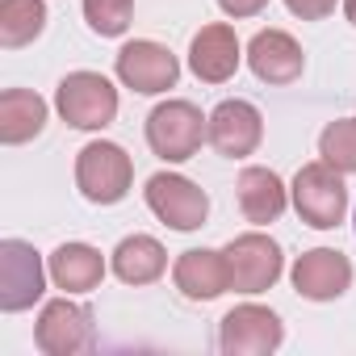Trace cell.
Segmentation results:
<instances>
[{
	"label": "cell",
	"mask_w": 356,
	"mask_h": 356,
	"mask_svg": "<svg viewBox=\"0 0 356 356\" xmlns=\"http://www.w3.org/2000/svg\"><path fill=\"white\" fill-rule=\"evenodd\" d=\"M343 13H348V22L356 26V0H343Z\"/></svg>",
	"instance_id": "25"
},
{
	"label": "cell",
	"mask_w": 356,
	"mask_h": 356,
	"mask_svg": "<svg viewBox=\"0 0 356 356\" xmlns=\"http://www.w3.org/2000/svg\"><path fill=\"white\" fill-rule=\"evenodd\" d=\"M293 210L306 227L331 231L348 214V189H343V172H335L327 159L302 163L293 176Z\"/></svg>",
	"instance_id": "2"
},
{
	"label": "cell",
	"mask_w": 356,
	"mask_h": 356,
	"mask_svg": "<svg viewBox=\"0 0 356 356\" xmlns=\"http://www.w3.org/2000/svg\"><path fill=\"white\" fill-rule=\"evenodd\" d=\"M352 222H356V218H352Z\"/></svg>",
	"instance_id": "26"
},
{
	"label": "cell",
	"mask_w": 356,
	"mask_h": 356,
	"mask_svg": "<svg viewBox=\"0 0 356 356\" xmlns=\"http://www.w3.org/2000/svg\"><path fill=\"white\" fill-rule=\"evenodd\" d=\"M248 63H252V72L264 84H293L302 76V67H306V55L293 42V34H285V30H260L248 42Z\"/></svg>",
	"instance_id": "15"
},
{
	"label": "cell",
	"mask_w": 356,
	"mask_h": 356,
	"mask_svg": "<svg viewBox=\"0 0 356 356\" xmlns=\"http://www.w3.org/2000/svg\"><path fill=\"white\" fill-rule=\"evenodd\" d=\"M352 285V264L335 248H314L293 264V289L310 302H335Z\"/></svg>",
	"instance_id": "12"
},
{
	"label": "cell",
	"mask_w": 356,
	"mask_h": 356,
	"mask_svg": "<svg viewBox=\"0 0 356 356\" xmlns=\"http://www.w3.org/2000/svg\"><path fill=\"white\" fill-rule=\"evenodd\" d=\"M47 273L51 268H42V256L26 239H5L0 243V310H30L47 289Z\"/></svg>",
	"instance_id": "7"
},
{
	"label": "cell",
	"mask_w": 356,
	"mask_h": 356,
	"mask_svg": "<svg viewBox=\"0 0 356 356\" xmlns=\"http://www.w3.org/2000/svg\"><path fill=\"white\" fill-rule=\"evenodd\" d=\"M202 138H210V118L193 101H163L147 118V143L159 159L185 163L202 151Z\"/></svg>",
	"instance_id": "1"
},
{
	"label": "cell",
	"mask_w": 356,
	"mask_h": 356,
	"mask_svg": "<svg viewBox=\"0 0 356 356\" xmlns=\"http://www.w3.org/2000/svg\"><path fill=\"white\" fill-rule=\"evenodd\" d=\"M34 343L47 356H76V352H92L97 348V327H92V310L67 298H55L42 306L38 327H34Z\"/></svg>",
	"instance_id": "5"
},
{
	"label": "cell",
	"mask_w": 356,
	"mask_h": 356,
	"mask_svg": "<svg viewBox=\"0 0 356 356\" xmlns=\"http://www.w3.org/2000/svg\"><path fill=\"white\" fill-rule=\"evenodd\" d=\"M42 30H47L42 0H0V47L5 51L30 47Z\"/></svg>",
	"instance_id": "20"
},
{
	"label": "cell",
	"mask_w": 356,
	"mask_h": 356,
	"mask_svg": "<svg viewBox=\"0 0 356 356\" xmlns=\"http://www.w3.org/2000/svg\"><path fill=\"white\" fill-rule=\"evenodd\" d=\"M239 59H243V51H239V38H235L231 26L214 22V26H202V30L193 34L189 67H193L197 80H206V84H222V80H231V76L239 72Z\"/></svg>",
	"instance_id": "14"
},
{
	"label": "cell",
	"mask_w": 356,
	"mask_h": 356,
	"mask_svg": "<svg viewBox=\"0 0 356 356\" xmlns=\"http://www.w3.org/2000/svg\"><path fill=\"white\" fill-rule=\"evenodd\" d=\"M222 5V13H231V17H256L268 0H218Z\"/></svg>",
	"instance_id": "24"
},
{
	"label": "cell",
	"mask_w": 356,
	"mask_h": 356,
	"mask_svg": "<svg viewBox=\"0 0 356 356\" xmlns=\"http://www.w3.org/2000/svg\"><path fill=\"white\" fill-rule=\"evenodd\" d=\"M118 80L143 97H155V92H168L176 88V80H181V63H176V55L151 38H134L118 51Z\"/></svg>",
	"instance_id": "10"
},
{
	"label": "cell",
	"mask_w": 356,
	"mask_h": 356,
	"mask_svg": "<svg viewBox=\"0 0 356 356\" xmlns=\"http://www.w3.org/2000/svg\"><path fill=\"white\" fill-rule=\"evenodd\" d=\"M318 155L335 172H356V118H339L318 134Z\"/></svg>",
	"instance_id": "21"
},
{
	"label": "cell",
	"mask_w": 356,
	"mask_h": 356,
	"mask_svg": "<svg viewBox=\"0 0 356 356\" xmlns=\"http://www.w3.org/2000/svg\"><path fill=\"white\" fill-rule=\"evenodd\" d=\"M51 281L67 293H92L105 281V260L88 243H63L51 252Z\"/></svg>",
	"instance_id": "17"
},
{
	"label": "cell",
	"mask_w": 356,
	"mask_h": 356,
	"mask_svg": "<svg viewBox=\"0 0 356 356\" xmlns=\"http://www.w3.org/2000/svg\"><path fill=\"white\" fill-rule=\"evenodd\" d=\"M172 281L189 302H214L231 289V264L227 252H210V248H193L176 260Z\"/></svg>",
	"instance_id": "13"
},
{
	"label": "cell",
	"mask_w": 356,
	"mask_h": 356,
	"mask_svg": "<svg viewBox=\"0 0 356 356\" xmlns=\"http://www.w3.org/2000/svg\"><path fill=\"white\" fill-rule=\"evenodd\" d=\"M163 268H168V252L151 235H130L113 248V273L126 285H151L163 277Z\"/></svg>",
	"instance_id": "19"
},
{
	"label": "cell",
	"mask_w": 356,
	"mask_h": 356,
	"mask_svg": "<svg viewBox=\"0 0 356 356\" xmlns=\"http://www.w3.org/2000/svg\"><path fill=\"white\" fill-rule=\"evenodd\" d=\"M281 339H285V323L256 302L227 310L218 327V348L227 356H264V352H277Z\"/></svg>",
	"instance_id": "8"
},
{
	"label": "cell",
	"mask_w": 356,
	"mask_h": 356,
	"mask_svg": "<svg viewBox=\"0 0 356 356\" xmlns=\"http://www.w3.org/2000/svg\"><path fill=\"white\" fill-rule=\"evenodd\" d=\"M84 17L101 38H118L130 30L134 0H84Z\"/></svg>",
	"instance_id": "22"
},
{
	"label": "cell",
	"mask_w": 356,
	"mask_h": 356,
	"mask_svg": "<svg viewBox=\"0 0 356 356\" xmlns=\"http://www.w3.org/2000/svg\"><path fill=\"white\" fill-rule=\"evenodd\" d=\"M227 264H231V289L235 293H264L277 285L285 256H281L277 239L252 231V235H239L227 243Z\"/></svg>",
	"instance_id": "9"
},
{
	"label": "cell",
	"mask_w": 356,
	"mask_h": 356,
	"mask_svg": "<svg viewBox=\"0 0 356 356\" xmlns=\"http://www.w3.org/2000/svg\"><path fill=\"white\" fill-rule=\"evenodd\" d=\"M147 206L159 222L172 231H197L210 214V197L202 185H193L181 172H155L147 181Z\"/></svg>",
	"instance_id": "6"
},
{
	"label": "cell",
	"mask_w": 356,
	"mask_h": 356,
	"mask_svg": "<svg viewBox=\"0 0 356 356\" xmlns=\"http://www.w3.org/2000/svg\"><path fill=\"white\" fill-rule=\"evenodd\" d=\"M264 138V118L252 101H222L214 113H210V147L227 159H243L260 147Z\"/></svg>",
	"instance_id": "11"
},
{
	"label": "cell",
	"mask_w": 356,
	"mask_h": 356,
	"mask_svg": "<svg viewBox=\"0 0 356 356\" xmlns=\"http://www.w3.org/2000/svg\"><path fill=\"white\" fill-rule=\"evenodd\" d=\"M285 185L273 168H243L239 172V210L248 222L268 227L285 214Z\"/></svg>",
	"instance_id": "16"
},
{
	"label": "cell",
	"mask_w": 356,
	"mask_h": 356,
	"mask_svg": "<svg viewBox=\"0 0 356 356\" xmlns=\"http://www.w3.org/2000/svg\"><path fill=\"white\" fill-rule=\"evenodd\" d=\"M289 13L302 17V22H323L331 9H335V0H285Z\"/></svg>",
	"instance_id": "23"
},
{
	"label": "cell",
	"mask_w": 356,
	"mask_h": 356,
	"mask_svg": "<svg viewBox=\"0 0 356 356\" xmlns=\"http://www.w3.org/2000/svg\"><path fill=\"white\" fill-rule=\"evenodd\" d=\"M55 109L76 130H101L118 118V88L101 72H72L55 88Z\"/></svg>",
	"instance_id": "3"
},
{
	"label": "cell",
	"mask_w": 356,
	"mask_h": 356,
	"mask_svg": "<svg viewBox=\"0 0 356 356\" xmlns=\"http://www.w3.org/2000/svg\"><path fill=\"white\" fill-rule=\"evenodd\" d=\"M47 126V101L30 88H5L0 92V143H30Z\"/></svg>",
	"instance_id": "18"
},
{
	"label": "cell",
	"mask_w": 356,
	"mask_h": 356,
	"mask_svg": "<svg viewBox=\"0 0 356 356\" xmlns=\"http://www.w3.org/2000/svg\"><path fill=\"white\" fill-rule=\"evenodd\" d=\"M134 181V163L118 143H88L76 155V185L92 206H113L130 193Z\"/></svg>",
	"instance_id": "4"
}]
</instances>
